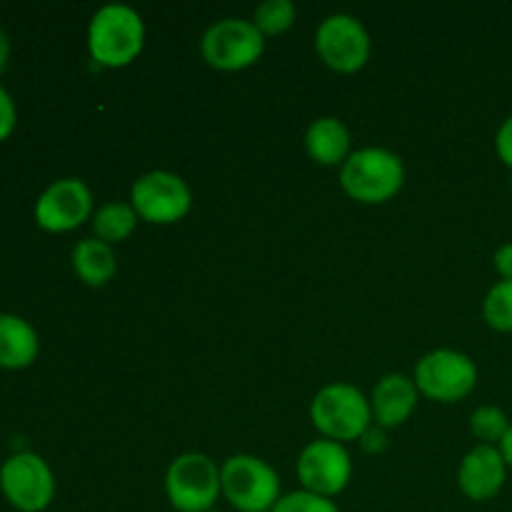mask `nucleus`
Listing matches in <instances>:
<instances>
[{
	"instance_id": "obj_1",
	"label": "nucleus",
	"mask_w": 512,
	"mask_h": 512,
	"mask_svg": "<svg viewBox=\"0 0 512 512\" xmlns=\"http://www.w3.org/2000/svg\"><path fill=\"white\" fill-rule=\"evenodd\" d=\"M340 185L355 203L380 205L393 200L405 185V165L388 148H360L340 168Z\"/></svg>"
},
{
	"instance_id": "obj_2",
	"label": "nucleus",
	"mask_w": 512,
	"mask_h": 512,
	"mask_svg": "<svg viewBox=\"0 0 512 512\" xmlns=\"http://www.w3.org/2000/svg\"><path fill=\"white\" fill-rule=\"evenodd\" d=\"M145 48V23L130 5H103L90 18L88 53L103 68H125Z\"/></svg>"
},
{
	"instance_id": "obj_3",
	"label": "nucleus",
	"mask_w": 512,
	"mask_h": 512,
	"mask_svg": "<svg viewBox=\"0 0 512 512\" xmlns=\"http://www.w3.org/2000/svg\"><path fill=\"white\" fill-rule=\"evenodd\" d=\"M313 428L325 440L353 443L373 428V408L363 390L350 383H330L310 403Z\"/></svg>"
},
{
	"instance_id": "obj_4",
	"label": "nucleus",
	"mask_w": 512,
	"mask_h": 512,
	"mask_svg": "<svg viewBox=\"0 0 512 512\" xmlns=\"http://www.w3.org/2000/svg\"><path fill=\"white\" fill-rule=\"evenodd\" d=\"M223 498L238 512H273L280 495V478L258 455H230L220 468Z\"/></svg>"
},
{
	"instance_id": "obj_5",
	"label": "nucleus",
	"mask_w": 512,
	"mask_h": 512,
	"mask_svg": "<svg viewBox=\"0 0 512 512\" xmlns=\"http://www.w3.org/2000/svg\"><path fill=\"white\" fill-rule=\"evenodd\" d=\"M418 393L435 403H458L478 385V365L460 350L438 348L418 360L413 373Z\"/></svg>"
},
{
	"instance_id": "obj_6",
	"label": "nucleus",
	"mask_w": 512,
	"mask_h": 512,
	"mask_svg": "<svg viewBox=\"0 0 512 512\" xmlns=\"http://www.w3.org/2000/svg\"><path fill=\"white\" fill-rule=\"evenodd\" d=\"M165 495L178 512H208L223 495L220 468L203 453H183L165 473Z\"/></svg>"
},
{
	"instance_id": "obj_7",
	"label": "nucleus",
	"mask_w": 512,
	"mask_h": 512,
	"mask_svg": "<svg viewBox=\"0 0 512 512\" xmlns=\"http://www.w3.org/2000/svg\"><path fill=\"white\" fill-rule=\"evenodd\" d=\"M265 53V35L253 20L225 18L210 25L200 40L205 63L223 73H238L258 63Z\"/></svg>"
},
{
	"instance_id": "obj_8",
	"label": "nucleus",
	"mask_w": 512,
	"mask_h": 512,
	"mask_svg": "<svg viewBox=\"0 0 512 512\" xmlns=\"http://www.w3.org/2000/svg\"><path fill=\"white\" fill-rule=\"evenodd\" d=\"M130 205L150 225L180 223L193 208V193L178 173L150 170L130 188Z\"/></svg>"
},
{
	"instance_id": "obj_9",
	"label": "nucleus",
	"mask_w": 512,
	"mask_h": 512,
	"mask_svg": "<svg viewBox=\"0 0 512 512\" xmlns=\"http://www.w3.org/2000/svg\"><path fill=\"white\" fill-rule=\"evenodd\" d=\"M315 53L335 73H358L368 65L373 43L355 15L333 13L315 30Z\"/></svg>"
},
{
	"instance_id": "obj_10",
	"label": "nucleus",
	"mask_w": 512,
	"mask_h": 512,
	"mask_svg": "<svg viewBox=\"0 0 512 512\" xmlns=\"http://www.w3.org/2000/svg\"><path fill=\"white\" fill-rule=\"evenodd\" d=\"M0 493L20 512H43L55 498V475L38 453H13L0 468Z\"/></svg>"
},
{
	"instance_id": "obj_11",
	"label": "nucleus",
	"mask_w": 512,
	"mask_h": 512,
	"mask_svg": "<svg viewBox=\"0 0 512 512\" xmlns=\"http://www.w3.org/2000/svg\"><path fill=\"white\" fill-rule=\"evenodd\" d=\"M33 215L45 233H70L93 218V193L80 178H60L40 193Z\"/></svg>"
},
{
	"instance_id": "obj_12",
	"label": "nucleus",
	"mask_w": 512,
	"mask_h": 512,
	"mask_svg": "<svg viewBox=\"0 0 512 512\" xmlns=\"http://www.w3.org/2000/svg\"><path fill=\"white\" fill-rule=\"evenodd\" d=\"M353 478V460L343 443L335 440H313L305 445L298 458V480L303 490L333 500L343 493Z\"/></svg>"
},
{
	"instance_id": "obj_13",
	"label": "nucleus",
	"mask_w": 512,
	"mask_h": 512,
	"mask_svg": "<svg viewBox=\"0 0 512 512\" xmlns=\"http://www.w3.org/2000/svg\"><path fill=\"white\" fill-rule=\"evenodd\" d=\"M508 463L495 445H475L458 468V488L473 503L498 498L508 480Z\"/></svg>"
},
{
	"instance_id": "obj_14",
	"label": "nucleus",
	"mask_w": 512,
	"mask_h": 512,
	"mask_svg": "<svg viewBox=\"0 0 512 512\" xmlns=\"http://www.w3.org/2000/svg\"><path fill=\"white\" fill-rule=\"evenodd\" d=\"M418 385L413 378L403 373H390L373 388L370 408H373V423L378 428H398L408 423L410 415L418 408Z\"/></svg>"
},
{
	"instance_id": "obj_15",
	"label": "nucleus",
	"mask_w": 512,
	"mask_h": 512,
	"mask_svg": "<svg viewBox=\"0 0 512 512\" xmlns=\"http://www.w3.org/2000/svg\"><path fill=\"white\" fill-rule=\"evenodd\" d=\"M305 150L310 160L325 168H343L350 158V130L338 118H318L305 130Z\"/></svg>"
},
{
	"instance_id": "obj_16",
	"label": "nucleus",
	"mask_w": 512,
	"mask_h": 512,
	"mask_svg": "<svg viewBox=\"0 0 512 512\" xmlns=\"http://www.w3.org/2000/svg\"><path fill=\"white\" fill-rule=\"evenodd\" d=\"M40 340L33 325L13 313H0V368L23 370L35 363Z\"/></svg>"
},
{
	"instance_id": "obj_17",
	"label": "nucleus",
	"mask_w": 512,
	"mask_h": 512,
	"mask_svg": "<svg viewBox=\"0 0 512 512\" xmlns=\"http://www.w3.org/2000/svg\"><path fill=\"white\" fill-rule=\"evenodd\" d=\"M73 270L88 288H105L118 273V258L113 245L98 238L80 240L73 248Z\"/></svg>"
},
{
	"instance_id": "obj_18",
	"label": "nucleus",
	"mask_w": 512,
	"mask_h": 512,
	"mask_svg": "<svg viewBox=\"0 0 512 512\" xmlns=\"http://www.w3.org/2000/svg\"><path fill=\"white\" fill-rule=\"evenodd\" d=\"M138 220V213H135L130 203H118V200H113V203L100 205L93 213L95 238L103 240V243L108 245L123 243V240H128L130 235L135 233Z\"/></svg>"
},
{
	"instance_id": "obj_19",
	"label": "nucleus",
	"mask_w": 512,
	"mask_h": 512,
	"mask_svg": "<svg viewBox=\"0 0 512 512\" xmlns=\"http://www.w3.org/2000/svg\"><path fill=\"white\" fill-rule=\"evenodd\" d=\"M510 425L512 420L508 418V413L498 408V405H480L470 415V433L478 440V445H495V448H500Z\"/></svg>"
},
{
	"instance_id": "obj_20",
	"label": "nucleus",
	"mask_w": 512,
	"mask_h": 512,
	"mask_svg": "<svg viewBox=\"0 0 512 512\" xmlns=\"http://www.w3.org/2000/svg\"><path fill=\"white\" fill-rule=\"evenodd\" d=\"M483 318L495 333H512V280H498L483 300Z\"/></svg>"
},
{
	"instance_id": "obj_21",
	"label": "nucleus",
	"mask_w": 512,
	"mask_h": 512,
	"mask_svg": "<svg viewBox=\"0 0 512 512\" xmlns=\"http://www.w3.org/2000/svg\"><path fill=\"white\" fill-rule=\"evenodd\" d=\"M295 15H298V10L290 0H265L255 8L253 23L268 38V35L288 33L295 23Z\"/></svg>"
},
{
	"instance_id": "obj_22",
	"label": "nucleus",
	"mask_w": 512,
	"mask_h": 512,
	"mask_svg": "<svg viewBox=\"0 0 512 512\" xmlns=\"http://www.w3.org/2000/svg\"><path fill=\"white\" fill-rule=\"evenodd\" d=\"M273 512H340L335 500L315 495L310 490H295V493L283 495L275 505Z\"/></svg>"
},
{
	"instance_id": "obj_23",
	"label": "nucleus",
	"mask_w": 512,
	"mask_h": 512,
	"mask_svg": "<svg viewBox=\"0 0 512 512\" xmlns=\"http://www.w3.org/2000/svg\"><path fill=\"white\" fill-rule=\"evenodd\" d=\"M15 125H18V110H15V103L8 90L0 85V143L13 135Z\"/></svg>"
},
{
	"instance_id": "obj_24",
	"label": "nucleus",
	"mask_w": 512,
	"mask_h": 512,
	"mask_svg": "<svg viewBox=\"0 0 512 512\" xmlns=\"http://www.w3.org/2000/svg\"><path fill=\"white\" fill-rule=\"evenodd\" d=\"M495 153H498L500 163L508 165L512 170V115L503 120V125L498 128V135H495Z\"/></svg>"
},
{
	"instance_id": "obj_25",
	"label": "nucleus",
	"mask_w": 512,
	"mask_h": 512,
	"mask_svg": "<svg viewBox=\"0 0 512 512\" xmlns=\"http://www.w3.org/2000/svg\"><path fill=\"white\" fill-rule=\"evenodd\" d=\"M493 268L500 280H512V243H503L493 255Z\"/></svg>"
},
{
	"instance_id": "obj_26",
	"label": "nucleus",
	"mask_w": 512,
	"mask_h": 512,
	"mask_svg": "<svg viewBox=\"0 0 512 512\" xmlns=\"http://www.w3.org/2000/svg\"><path fill=\"white\" fill-rule=\"evenodd\" d=\"M360 445H363L368 453H383V450L388 448V435H385L383 428H378V425H375V428H370L368 433L360 438Z\"/></svg>"
},
{
	"instance_id": "obj_27",
	"label": "nucleus",
	"mask_w": 512,
	"mask_h": 512,
	"mask_svg": "<svg viewBox=\"0 0 512 512\" xmlns=\"http://www.w3.org/2000/svg\"><path fill=\"white\" fill-rule=\"evenodd\" d=\"M8 60H10V40H8V33L3 30V25H0V75H3V70L8 68Z\"/></svg>"
},
{
	"instance_id": "obj_28",
	"label": "nucleus",
	"mask_w": 512,
	"mask_h": 512,
	"mask_svg": "<svg viewBox=\"0 0 512 512\" xmlns=\"http://www.w3.org/2000/svg\"><path fill=\"white\" fill-rule=\"evenodd\" d=\"M500 453H503L505 463H508V468L512 470V425H510L508 435H505V440L500 443Z\"/></svg>"
},
{
	"instance_id": "obj_29",
	"label": "nucleus",
	"mask_w": 512,
	"mask_h": 512,
	"mask_svg": "<svg viewBox=\"0 0 512 512\" xmlns=\"http://www.w3.org/2000/svg\"><path fill=\"white\" fill-rule=\"evenodd\" d=\"M208 512H218V510H208Z\"/></svg>"
}]
</instances>
